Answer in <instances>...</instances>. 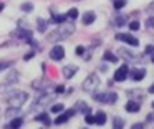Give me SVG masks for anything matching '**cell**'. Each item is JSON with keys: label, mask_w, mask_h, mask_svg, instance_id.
<instances>
[{"label": "cell", "mask_w": 154, "mask_h": 129, "mask_svg": "<svg viewBox=\"0 0 154 129\" xmlns=\"http://www.w3.org/2000/svg\"><path fill=\"white\" fill-rule=\"evenodd\" d=\"M27 98H28V94L27 93H23V91H17V93H14V94H10L8 96V106L10 108H15V109H18V108H22V106L25 104V101H27Z\"/></svg>", "instance_id": "obj_1"}, {"label": "cell", "mask_w": 154, "mask_h": 129, "mask_svg": "<svg viewBox=\"0 0 154 129\" xmlns=\"http://www.w3.org/2000/svg\"><path fill=\"white\" fill-rule=\"evenodd\" d=\"M73 32H75V26L71 25V23H68V25H61L58 30H55V33L50 35L48 38L50 40H63V38H66V36H70Z\"/></svg>", "instance_id": "obj_2"}, {"label": "cell", "mask_w": 154, "mask_h": 129, "mask_svg": "<svg viewBox=\"0 0 154 129\" xmlns=\"http://www.w3.org/2000/svg\"><path fill=\"white\" fill-rule=\"evenodd\" d=\"M98 86H100V78H98V75H90L83 81L81 88H83V91H86V93H93V91L98 89Z\"/></svg>", "instance_id": "obj_3"}, {"label": "cell", "mask_w": 154, "mask_h": 129, "mask_svg": "<svg viewBox=\"0 0 154 129\" xmlns=\"http://www.w3.org/2000/svg\"><path fill=\"white\" fill-rule=\"evenodd\" d=\"M65 56V48L61 45H55L53 48H51L50 51V58L55 60V61H60V60H63Z\"/></svg>", "instance_id": "obj_4"}, {"label": "cell", "mask_w": 154, "mask_h": 129, "mask_svg": "<svg viewBox=\"0 0 154 129\" xmlns=\"http://www.w3.org/2000/svg\"><path fill=\"white\" fill-rule=\"evenodd\" d=\"M116 38L121 40V41H124V43H128V45H131V46H137V45H139L137 38H134L133 35H128V33H118Z\"/></svg>", "instance_id": "obj_5"}, {"label": "cell", "mask_w": 154, "mask_h": 129, "mask_svg": "<svg viewBox=\"0 0 154 129\" xmlns=\"http://www.w3.org/2000/svg\"><path fill=\"white\" fill-rule=\"evenodd\" d=\"M94 99L100 101V103H109V104H111V103H114L118 99V96L114 94V93H108V94L104 93V94H96V96H94Z\"/></svg>", "instance_id": "obj_6"}, {"label": "cell", "mask_w": 154, "mask_h": 129, "mask_svg": "<svg viewBox=\"0 0 154 129\" xmlns=\"http://www.w3.org/2000/svg\"><path fill=\"white\" fill-rule=\"evenodd\" d=\"M48 103H51V96H43V98H38L37 101L32 104V109H38V108H43V106H47Z\"/></svg>", "instance_id": "obj_7"}, {"label": "cell", "mask_w": 154, "mask_h": 129, "mask_svg": "<svg viewBox=\"0 0 154 129\" xmlns=\"http://www.w3.org/2000/svg\"><path fill=\"white\" fill-rule=\"evenodd\" d=\"M128 66H121L119 69H116V73H114V79L116 81H124L126 79V76H128Z\"/></svg>", "instance_id": "obj_8"}, {"label": "cell", "mask_w": 154, "mask_h": 129, "mask_svg": "<svg viewBox=\"0 0 154 129\" xmlns=\"http://www.w3.org/2000/svg\"><path fill=\"white\" fill-rule=\"evenodd\" d=\"M75 112H76V111H75V109H71V111H68V112H63V114H60L57 119H55V124H63V122H66L68 119H70L71 116L75 114Z\"/></svg>", "instance_id": "obj_9"}, {"label": "cell", "mask_w": 154, "mask_h": 129, "mask_svg": "<svg viewBox=\"0 0 154 129\" xmlns=\"http://www.w3.org/2000/svg\"><path fill=\"white\" fill-rule=\"evenodd\" d=\"M75 73H76V66H73V65H68V66H65V68H63V76L66 79L73 78Z\"/></svg>", "instance_id": "obj_10"}, {"label": "cell", "mask_w": 154, "mask_h": 129, "mask_svg": "<svg viewBox=\"0 0 154 129\" xmlns=\"http://www.w3.org/2000/svg\"><path fill=\"white\" fill-rule=\"evenodd\" d=\"M144 76H146V69H133V73H131V78L134 81H141Z\"/></svg>", "instance_id": "obj_11"}, {"label": "cell", "mask_w": 154, "mask_h": 129, "mask_svg": "<svg viewBox=\"0 0 154 129\" xmlns=\"http://www.w3.org/2000/svg\"><path fill=\"white\" fill-rule=\"evenodd\" d=\"M94 18H96V15H94L93 12H86L83 15V23H85V25H90V23L94 22Z\"/></svg>", "instance_id": "obj_12"}, {"label": "cell", "mask_w": 154, "mask_h": 129, "mask_svg": "<svg viewBox=\"0 0 154 129\" xmlns=\"http://www.w3.org/2000/svg\"><path fill=\"white\" fill-rule=\"evenodd\" d=\"M94 119H96V124L103 126L104 122H106V114H104L103 111H100V112H96V114H94Z\"/></svg>", "instance_id": "obj_13"}, {"label": "cell", "mask_w": 154, "mask_h": 129, "mask_svg": "<svg viewBox=\"0 0 154 129\" xmlns=\"http://www.w3.org/2000/svg\"><path fill=\"white\" fill-rule=\"evenodd\" d=\"M37 121H42L45 126H50V124H51V121H50V118H48L47 112H42V114H38V116H37Z\"/></svg>", "instance_id": "obj_14"}, {"label": "cell", "mask_w": 154, "mask_h": 129, "mask_svg": "<svg viewBox=\"0 0 154 129\" xmlns=\"http://www.w3.org/2000/svg\"><path fill=\"white\" fill-rule=\"evenodd\" d=\"M126 111H129V112H137L139 111V104L137 103H134V101H129L126 104Z\"/></svg>", "instance_id": "obj_15"}, {"label": "cell", "mask_w": 154, "mask_h": 129, "mask_svg": "<svg viewBox=\"0 0 154 129\" xmlns=\"http://www.w3.org/2000/svg\"><path fill=\"white\" fill-rule=\"evenodd\" d=\"M118 55H124L123 58H126V60H136V58H134V56H136V55H134V53H129V51H128V50H124V48H121Z\"/></svg>", "instance_id": "obj_16"}, {"label": "cell", "mask_w": 154, "mask_h": 129, "mask_svg": "<svg viewBox=\"0 0 154 129\" xmlns=\"http://www.w3.org/2000/svg\"><path fill=\"white\" fill-rule=\"evenodd\" d=\"M103 58H104V60H108V61H111V63H116V61H118V56H114L113 53H109V51L104 53Z\"/></svg>", "instance_id": "obj_17"}, {"label": "cell", "mask_w": 154, "mask_h": 129, "mask_svg": "<svg viewBox=\"0 0 154 129\" xmlns=\"http://www.w3.org/2000/svg\"><path fill=\"white\" fill-rule=\"evenodd\" d=\"M22 122H23V121H22L20 118H15V119H12V121H10L8 127H20V126H22Z\"/></svg>", "instance_id": "obj_18"}, {"label": "cell", "mask_w": 154, "mask_h": 129, "mask_svg": "<svg viewBox=\"0 0 154 129\" xmlns=\"http://www.w3.org/2000/svg\"><path fill=\"white\" fill-rule=\"evenodd\" d=\"M65 20H66V15H55V17H51V22H55V23H63Z\"/></svg>", "instance_id": "obj_19"}, {"label": "cell", "mask_w": 154, "mask_h": 129, "mask_svg": "<svg viewBox=\"0 0 154 129\" xmlns=\"http://www.w3.org/2000/svg\"><path fill=\"white\" fill-rule=\"evenodd\" d=\"M66 17H70L71 20L78 18V10H76V8H70V10H68V15H66Z\"/></svg>", "instance_id": "obj_20"}, {"label": "cell", "mask_w": 154, "mask_h": 129, "mask_svg": "<svg viewBox=\"0 0 154 129\" xmlns=\"http://www.w3.org/2000/svg\"><path fill=\"white\" fill-rule=\"evenodd\" d=\"M63 104H55V106H51V112H55V114H58V112H61L63 111Z\"/></svg>", "instance_id": "obj_21"}, {"label": "cell", "mask_w": 154, "mask_h": 129, "mask_svg": "<svg viewBox=\"0 0 154 129\" xmlns=\"http://www.w3.org/2000/svg\"><path fill=\"white\" fill-rule=\"evenodd\" d=\"M124 0H114V8H123L124 7Z\"/></svg>", "instance_id": "obj_22"}, {"label": "cell", "mask_w": 154, "mask_h": 129, "mask_svg": "<svg viewBox=\"0 0 154 129\" xmlns=\"http://www.w3.org/2000/svg\"><path fill=\"white\" fill-rule=\"evenodd\" d=\"M85 121H86L88 124H96V119H94V116H90V114L85 118Z\"/></svg>", "instance_id": "obj_23"}, {"label": "cell", "mask_w": 154, "mask_h": 129, "mask_svg": "<svg viewBox=\"0 0 154 129\" xmlns=\"http://www.w3.org/2000/svg\"><path fill=\"white\" fill-rule=\"evenodd\" d=\"M22 10H23V12H32V10H33V5H32V3H25V5H22Z\"/></svg>", "instance_id": "obj_24"}, {"label": "cell", "mask_w": 154, "mask_h": 129, "mask_svg": "<svg viewBox=\"0 0 154 129\" xmlns=\"http://www.w3.org/2000/svg\"><path fill=\"white\" fill-rule=\"evenodd\" d=\"M144 53H146V55H152L154 53V45H147L146 50H144Z\"/></svg>", "instance_id": "obj_25"}, {"label": "cell", "mask_w": 154, "mask_h": 129, "mask_svg": "<svg viewBox=\"0 0 154 129\" xmlns=\"http://www.w3.org/2000/svg\"><path fill=\"white\" fill-rule=\"evenodd\" d=\"M114 127H123V119H121V118L114 119Z\"/></svg>", "instance_id": "obj_26"}, {"label": "cell", "mask_w": 154, "mask_h": 129, "mask_svg": "<svg viewBox=\"0 0 154 129\" xmlns=\"http://www.w3.org/2000/svg\"><path fill=\"white\" fill-rule=\"evenodd\" d=\"M129 28L134 32V30H137V28H139V23H137L136 20H134V22H131V23H129Z\"/></svg>", "instance_id": "obj_27"}, {"label": "cell", "mask_w": 154, "mask_h": 129, "mask_svg": "<svg viewBox=\"0 0 154 129\" xmlns=\"http://www.w3.org/2000/svg\"><path fill=\"white\" fill-rule=\"evenodd\" d=\"M45 26H47V23L43 20H38V28H40V32H45Z\"/></svg>", "instance_id": "obj_28"}, {"label": "cell", "mask_w": 154, "mask_h": 129, "mask_svg": "<svg viewBox=\"0 0 154 129\" xmlns=\"http://www.w3.org/2000/svg\"><path fill=\"white\" fill-rule=\"evenodd\" d=\"M10 65H12L10 61H2V63H0V71H2L4 68H7V66H10Z\"/></svg>", "instance_id": "obj_29"}, {"label": "cell", "mask_w": 154, "mask_h": 129, "mask_svg": "<svg viewBox=\"0 0 154 129\" xmlns=\"http://www.w3.org/2000/svg\"><path fill=\"white\" fill-rule=\"evenodd\" d=\"M83 53H85V48H83V46H78V48H76V55H83Z\"/></svg>", "instance_id": "obj_30"}, {"label": "cell", "mask_w": 154, "mask_h": 129, "mask_svg": "<svg viewBox=\"0 0 154 129\" xmlns=\"http://www.w3.org/2000/svg\"><path fill=\"white\" fill-rule=\"evenodd\" d=\"M141 127H144V124H143V122H137V124H133V129H141Z\"/></svg>", "instance_id": "obj_31"}, {"label": "cell", "mask_w": 154, "mask_h": 129, "mask_svg": "<svg viewBox=\"0 0 154 129\" xmlns=\"http://www.w3.org/2000/svg\"><path fill=\"white\" fill-rule=\"evenodd\" d=\"M32 58H33V53H27V55L23 56V60H25V61H27V60H32Z\"/></svg>", "instance_id": "obj_32"}, {"label": "cell", "mask_w": 154, "mask_h": 129, "mask_svg": "<svg viewBox=\"0 0 154 129\" xmlns=\"http://www.w3.org/2000/svg\"><path fill=\"white\" fill-rule=\"evenodd\" d=\"M146 25H149V26H154V17H152V18H149V20H147V22H146Z\"/></svg>", "instance_id": "obj_33"}, {"label": "cell", "mask_w": 154, "mask_h": 129, "mask_svg": "<svg viewBox=\"0 0 154 129\" xmlns=\"http://www.w3.org/2000/svg\"><path fill=\"white\" fill-rule=\"evenodd\" d=\"M123 23H124V17H121V18H118V25H123Z\"/></svg>", "instance_id": "obj_34"}, {"label": "cell", "mask_w": 154, "mask_h": 129, "mask_svg": "<svg viewBox=\"0 0 154 129\" xmlns=\"http://www.w3.org/2000/svg\"><path fill=\"white\" fill-rule=\"evenodd\" d=\"M63 91H65L63 86H57V93H63Z\"/></svg>", "instance_id": "obj_35"}, {"label": "cell", "mask_w": 154, "mask_h": 129, "mask_svg": "<svg viewBox=\"0 0 154 129\" xmlns=\"http://www.w3.org/2000/svg\"><path fill=\"white\" fill-rule=\"evenodd\" d=\"M149 93H154V84H152V86H151V88H149Z\"/></svg>", "instance_id": "obj_36"}, {"label": "cell", "mask_w": 154, "mask_h": 129, "mask_svg": "<svg viewBox=\"0 0 154 129\" xmlns=\"http://www.w3.org/2000/svg\"><path fill=\"white\" fill-rule=\"evenodd\" d=\"M2 10H4V3H0V12H2Z\"/></svg>", "instance_id": "obj_37"}, {"label": "cell", "mask_w": 154, "mask_h": 129, "mask_svg": "<svg viewBox=\"0 0 154 129\" xmlns=\"http://www.w3.org/2000/svg\"><path fill=\"white\" fill-rule=\"evenodd\" d=\"M152 63H154V53H152Z\"/></svg>", "instance_id": "obj_38"}, {"label": "cell", "mask_w": 154, "mask_h": 129, "mask_svg": "<svg viewBox=\"0 0 154 129\" xmlns=\"http://www.w3.org/2000/svg\"><path fill=\"white\" fill-rule=\"evenodd\" d=\"M152 108H154V101H152Z\"/></svg>", "instance_id": "obj_39"}]
</instances>
